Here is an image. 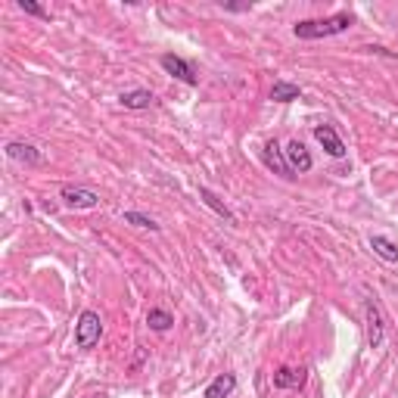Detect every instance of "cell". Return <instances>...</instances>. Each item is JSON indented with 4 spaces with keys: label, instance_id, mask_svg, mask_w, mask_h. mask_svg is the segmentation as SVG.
<instances>
[{
    "label": "cell",
    "instance_id": "obj_1",
    "mask_svg": "<svg viewBox=\"0 0 398 398\" xmlns=\"http://www.w3.org/2000/svg\"><path fill=\"white\" fill-rule=\"evenodd\" d=\"M355 25V16L352 13H336V16H327V19H305V22H295L293 25V35L302 38V41H318V38H330V35H342Z\"/></svg>",
    "mask_w": 398,
    "mask_h": 398
},
{
    "label": "cell",
    "instance_id": "obj_2",
    "mask_svg": "<svg viewBox=\"0 0 398 398\" xmlns=\"http://www.w3.org/2000/svg\"><path fill=\"white\" fill-rule=\"evenodd\" d=\"M100 333H103V320H100L97 311H84L75 324V342L78 349H94L100 342Z\"/></svg>",
    "mask_w": 398,
    "mask_h": 398
},
{
    "label": "cell",
    "instance_id": "obj_3",
    "mask_svg": "<svg viewBox=\"0 0 398 398\" xmlns=\"http://www.w3.org/2000/svg\"><path fill=\"white\" fill-rule=\"evenodd\" d=\"M283 156H286V165H290V172L295 174H305V172H311V165H315V159H311V152L305 150V143L302 140H290V147L283 150Z\"/></svg>",
    "mask_w": 398,
    "mask_h": 398
},
{
    "label": "cell",
    "instance_id": "obj_4",
    "mask_svg": "<svg viewBox=\"0 0 398 398\" xmlns=\"http://www.w3.org/2000/svg\"><path fill=\"white\" fill-rule=\"evenodd\" d=\"M63 202L69 209H97L100 206V193L97 190H88V187H63Z\"/></svg>",
    "mask_w": 398,
    "mask_h": 398
},
{
    "label": "cell",
    "instance_id": "obj_5",
    "mask_svg": "<svg viewBox=\"0 0 398 398\" xmlns=\"http://www.w3.org/2000/svg\"><path fill=\"white\" fill-rule=\"evenodd\" d=\"M364 318H367V342L370 349H377L383 342V311H379V305L374 299L364 302Z\"/></svg>",
    "mask_w": 398,
    "mask_h": 398
},
{
    "label": "cell",
    "instance_id": "obj_6",
    "mask_svg": "<svg viewBox=\"0 0 398 398\" xmlns=\"http://www.w3.org/2000/svg\"><path fill=\"white\" fill-rule=\"evenodd\" d=\"M162 69L168 75H174L177 81H184V84H197V72H193V66L187 63V59H181V56H174V53H165L162 56Z\"/></svg>",
    "mask_w": 398,
    "mask_h": 398
},
{
    "label": "cell",
    "instance_id": "obj_7",
    "mask_svg": "<svg viewBox=\"0 0 398 398\" xmlns=\"http://www.w3.org/2000/svg\"><path fill=\"white\" fill-rule=\"evenodd\" d=\"M315 137H318V143H320V147H324L333 159H342V156H345V143H342L340 134H336L333 125H318V128H315Z\"/></svg>",
    "mask_w": 398,
    "mask_h": 398
},
{
    "label": "cell",
    "instance_id": "obj_8",
    "mask_svg": "<svg viewBox=\"0 0 398 398\" xmlns=\"http://www.w3.org/2000/svg\"><path fill=\"white\" fill-rule=\"evenodd\" d=\"M261 159H265V165H268L274 174H281V177H293L290 165H286V156L281 152V147H277V140H268L265 147H261Z\"/></svg>",
    "mask_w": 398,
    "mask_h": 398
},
{
    "label": "cell",
    "instance_id": "obj_9",
    "mask_svg": "<svg viewBox=\"0 0 398 398\" xmlns=\"http://www.w3.org/2000/svg\"><path fill=\"white\" fill-rule=\"evenodd\" d=\"M277 389H302L305 386V370L302 367H281L274 374Z\"/></svg>",
    "mask_w": 398,
    "mask_h": 398
},
{
    "label": "cell",
    "instance_id": "obj_10",
    "mask_svg": "<svg viewBox=\"0 0 398 398\" xmlns=\"http://www.w3.org/2000/svg\"><path fill=\"white\" fill-rule=\"evenodd\" d=\"M6 156L16 159V162H25V165H38L41 162V152L31 147V143H19V140L6 147Z\"/></svg>",
    "mask_w": 398,
    "mask_h": 398
},
{
    "label": "cell",
    "instance_id": "obj_11",
    "mask_svg": "<svg viewBox=\"0 0 398 398\" xmlns=\"http://www.w3.org/2000/svg\"><path fill=\"white\" fill-rule=\"evenodd\" d=\"M236 389V377L234 374H218L206 389V398H227Z\"/></svg>",
    "mask_w": 398,
    "mask_h": 398
},
{
    "label": "cell",
    "instance_id": "obj_12",
    "mask_svg": "<svg viewBox=\"0 0 398 398\" xmlns=\"http://www.w3.org/2000/svg\"><path fill=\"white\" fill-rule=\"evenodd\" d=\"M302 97V88L299 84H290V81H274V88H271V100H277V103H293V100Z\"/></svg>",
    "mask_w": 398,
    "mask_h": 398
},
{
    "label": "cell",
    "instance_id": "obj_13",
    "mask_svg": "<svg viewBox=\"0 0 398 398\" xmlns=\"http://www.w3.org/2000/svg\"><path fill=\"white\" fill-rule=\"evenodd\" d=\"M199 199H202V202H206V206H209L211 211H218V215H221V218H224V221H231V224H236V215H234V211H231V209H227V206H224V202H221V199H218V197H215V193H211L209 187H199Z\"/></svg>",
    "mask_w": 398,
    "mask_h": 398
},
{
    "label": "cell",
    "instance_id": "obj_14",
    "mask_svg": "<svg viewBox=\"0 0 398 398\" xmlns=\"http://www.w3.org/2000/svg\"><path fill=\"white\" fill-rule=\"evenodd\" d=\"M118 103H122L125 109H150L152 94L150 90H143V88H137V90H128V94L118 97Z\"/></svg>",
    "mask_w": 398,
    "mask_h": 398
},
{
    "label": "cell",
    "instance_id": "obj_15",
    "mask_svg": "<svg viewBox=\"0 0 398 398\" xmlns=\"http://www.w3.org/2000/svg\"><path fill=\"white\" fill-rule=\"evenodd\" d=\"M370 249H374L383 261H398V246L389 236H370Z\"/></svg>",
    "mask_w": 398,
    "mask_h": 398
},
{
    "label": "cell",
    "instance_id": "obj_16",
    "mask_svg": "<svg viewBox=\"0 0 398 398\" xmlns=\"http://www.w3.org/2000/svg\"><path fill=\"white\" fill-rule=\"evenodd\" d=\"M147 324H150V330H156V333H165V330L174 324V318L168 315L165 308H150L147 311Z\"/></svg>",
    "mask_w": 398,
    "mask_h": 398
},
{
    "label": "cell",
    "instance_id": "obj_17",
    "mask_svg": "<svg viewBox=\"0 0 398 398\" xmlns=\"http://www.w3.org/2000/svg\"><path fill=\"white\" fill-rule=\"evenodd\" d=\"M125 221L134 224V227H147V231H159V224L152 221V218L140 215V211H125Z\"/></svg>",
    "mask_w": 398,
    "mask_h": 398
},
{
    "label": "cell",
    "instance_id": "obj_18",
    "mask_svg": "<svg viewBox=\"0 0 398 398\" xmlns=\"http://www.w3.org/2000/svg\"><path fill=\"white\" fill-rule=\"evenodd\" d=\"M19 6L25 13H31V16H38V19H50V13L44 10L41 4H35V0H19Z\"/></svg>",
    "mask_w": 398,
    "mask_h": 398
}]
</instances>
